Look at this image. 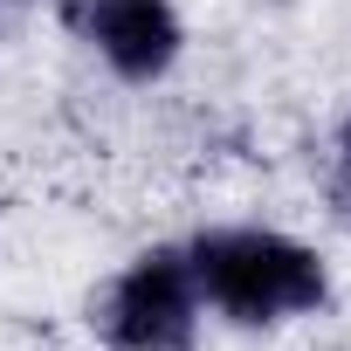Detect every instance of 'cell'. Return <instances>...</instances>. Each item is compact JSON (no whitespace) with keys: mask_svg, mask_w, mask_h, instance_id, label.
<instances>
[{"mask_svg":"<svg viewBox=\"0 0 351 351\" xmlns=\"http://www.w3.org/2000/svg\"><path fill=\"white\" fill-rule=\"evenodd\" d=\"M200 303H214L228 324H282L310 317L330 296L324 255L282 228H207L186 241Z\"/></svg>","mask_w":351,"mask_h":351,"instance_id":"6da1fadb","label":"cell"},{"mask_svg":"<svg viewBox=\"0 0 351 351\" xmlns=\"http://www.w3.org/2000/svg\"><path fill=\"white\" fill-rule=\"evenodd\" d=\"M90 324L110 351H193L200 282L186 248H145L138 262H124L90 303Z\"/></svg>","mask_w":351,"mask_h":351,"instance_id":"7a4b0ae2","label":"cell"},{"mask_svg":"<svg viewBox=\"0 0 351 351\" xmlns=\"http://www.w3.org/2000/svg\"><path fill=\"white\" fill-rule=\"evenodd\" d=\"M56 21L90 42L117 83H158L186 49L172 0H56Z\"/></svg>","mask_w":351,"mask_h":351,"instance_id":"3957f363","label":"cell"},{"mask_svg":"<svg viewBox=\"0 0 351 351\" xmlns=\"http://www.w3.org/2000/svg\"><path fill=\"white\" fill-rule=\"evenodd\" d=\"M330 214L351 228V110L337 124V158H330Z\"/></svg>","mask_w":351,"mask_h":351,"instance_id":"277c9868","label":"cell"},{"mask_svg":"<svg viewBox=\"0 0 351 351\" xmlns=\"http://www.w3.org/2000/svg\"><path fill=\"white\" fill-rule=\"evenodd\" d=\"M21 14H28V0H0V35H8V28H14Z\"/></svg>","mask_w":351,"mask_h":351,"instance_id":"5b68a950","label":"cell"}]
</instances>
